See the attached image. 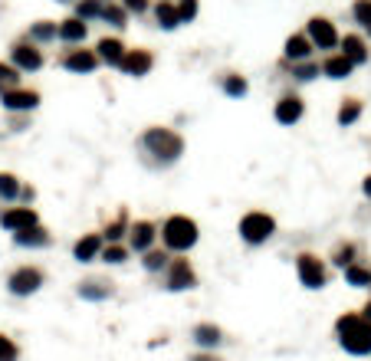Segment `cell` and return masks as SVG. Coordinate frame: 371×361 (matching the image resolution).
<instances>
[{
	"mask_svg": "<svg viewBox=\"0 0 371 361\" xmlns=\"http://www.w3.org/2000/svg\"><path fill=\"white\" fill-rule=\"evenodd\" d=\"M135 151H138V161L145 164L148 171H168V168H174L184 158L187 141L171 125H148L135 138Z\"/></svg>",
	"mask_w": 371,
	"mask_h": 361,
	"instance_id": "6da1fadb",
	"label": "cell"
},
{
	"mask_svg": "<svg viewBox=\"0 0 371 361\" xmlns=\"http://www.w3.org/2000/svg\"><path fill=\"white\" fill-rule=\"evenodd\" d=\"M158 243L171 256H187L200 243V224L187 213H168L158 224Z\"/></svg>",
	"mask_w": 371,
	"mask_h": 361,
	"instance_id": "7a4b0ae2",
	"label": "cell"
},
{
	"mask_svg": "<svg viewBox=\"0 0 371 361\" xmlns=\"http://www.w3.org/2000/svg\"><path fill=\"white\" fill-rule=\"evenodd\" d=\"M276 230H279V224H276V217L266 211H247L240 220H236V234H240V240L247 243V247H266L273 237H276Z\"/></svg>",
	"mask_w": 371,
	"mask_h": 361,
	"instance_id": "3957f363",
	"label": "cell"
},
{
	"mask_svg": "<svg viewBox=\"0 0 371 361\" xmlns=\"http://www.w3.org/2000/svg\"><path fill=\"white\" fill-rule=\"evenodd\" d=\"M3 286H7L13 299H30V296H37L40 289L46 286V270L40 263H20V266H13L7 273Z\"/></svg>",
	"mask_w": 371,
	"mask_h": 361,
	"instance_id": "277c9868",
	"label": "cell"
},
{
	"mask_svg": "<svg viewBox=\"0 0 371 361\" xmlns=\"http://www.w3.org/2000/svg\"><path fill=\"white\" fill-rule=\"evenodd\" d=\"M293 266H296V279L302 289L319 292V289L329 286V263H325V256L312 253V249H302V253H296Z\"/></svg>",
	"mask_w": 371,
	"mask_h": 361,
	"instance_id": "5b68a950",
	"label": "cell"
},
{
	"mask_svg": "<svg viewBox=\"0 0 371 361\" xmlns=\"http://www.w3.org/2000/svg\"><path fill=\"white\" fill-rule=\"evenodd\" d=\"M158 279H161V289H164V292H194V289L200 286V276L187 256H171Z\"/></svg>",
	"mask_w": 371,
	"mask_h": 361,
	"instance_id": "8992f818",
	"label": "cell"
},
{
	"mask_svg": "<svg viewBox=\"0 0 371 361\" xmlns=\"http://www.w3.org/2000/svg\"><path fill=\"white\" fill-rule=\"evenodd\" d=\"M302 33L309 37L312 50L319 53V56L335 53V50H338V39H342V33H338L335 20H332V17H322V13H312L309 20H306V26H302Z\"/></svg>",
	"mask_w": 371,
	"mask_h": 361,
	"instance_id": "52a82bcc",
	"label": "cell"
},
{
	"mask_svg": "<svg viewBox=\"0 0 371 361\" xmlns=\"http://www.w3.org/2000/svg\"><path fill=\"white\" fill-rule=\"evenodd\" d=\"M56 66L69 76H96L102 69V62L92 46H66V50L56 56Z\"/></svg>",
	"mask_w": 371,
	"mask_h": 361,
	"instance_id": "ba28073f",
	"label": "cell"
},
{
	"mask_svg": "<svg viewBox=\"0 0 371 361\" xmlns=\"http://www.w3.org/2000/svg\"><path fill=\"white\" fill-rule=\"evenodd\" d=\"M302 118H306V99L299 96L296 89L279 92L276 102H273V122L283 125V128H296Z\"/></svg>",
	"mask_w": 371,
	"mask_h": 361,
	"instance_id": "9c48e42d",
	"label": "cell"
},
{
	"mask_svg": "<svg viewBox=\"0 0 371 361\" xmlns=\"http://www.w3.org/2000/svg\"><path fill=\"white\" fill-rule=\"evenodd\" d=\"M7 62H13L24 76H37L40 69L46 66V53L20 37V39H13L10 43V50H7Z\"/></svg>",
	"mask_w": 371,
	"mask_h": 361,
	"instance_id": "30bf717a",
	"label": "cell"
},
{
	"mask_svg": "<svg viewBox=\"0 0 371 361\" xmlns=\"http://www.w3.org/2000/svg\"><path fill=\"white\" fill-rule=\"evenodd\" d=\"M43 105V96L40 89H30V86H17V89H7L0 92V109L7 115H33Z\"/></svg>",
	"mask_w": 371,
	"mask_h": 361,
	"instance_id": "8fae6325",
	"label": "cell"
},
{
	"mask_svg": "<svg viewBox=\"0 0 371 361\" xmlns=\"http://www.w3.org/2000/svg\"><path fill=\"white\" fill-rule=\"evenodd\" d=\"M155 62H158V56H155L148 46H128L122 62H119V73H122L125 79H148V76L155 73Z\"/></svg>",
	"mask_w": 371,
	"mask_h": 361,
	"instance_id": "7c38bea8",
	"label": "cell"
},
{
	"mask_svg": "<svg viewBox=\"0 0 371 361\" xmlns=\"http://www.w3.org/2000/svg\"><path fill=\"white\" fill-rule=\"evenodd\" d=\"M335 338H338L342 351H348L352 358H368L371 355V322H365V319H359L352 328H345Z\"/></svg>",
	"mask_w": 371,
	"mask_h": 361,
	"instance_id": "4fadbf2b",
	"label": "cell"
},
{
	"mask_svg": "<svg viewBox=\"0 0 371 361\" xmlns=\"http://www.w3.org/2000/svg\"><path fill=\"white\" fill-rule=\"evenodd\" d=\"M125 247L132 249V256H141V253H148L151 247H158V224H155V220H148V217L132 220V227H128V237H125Z\"/></svg>",
	"mask_w": 371,
	"mask_h": 361,
	"instance_id": "5bb4252c",
	"label": "cell"
},
{
	"mask_svg": "<svg viewBox=\"0 0 371 361\" xmlns=\"http://www.w3.org/2000/svg\"><path fill=\"white\" fill-rule=\"evenodd\" d=\"M115 283H112L109 276H86V279H79L76 283V296L83 302H96V306H102V302L115 299Z\"/></svg>",
	"mask_w": 371,
	"mask_h": 361,
	"instance_id": "9a60e30c",
	"label": "cell"
},
{
	"mask_svg": "<svg viewBox=\"0 0 371 361\" xmlns=\"http://www.w3.org/2000/svg\"><path fill=\"white\" fill-rule=\"evenodd\" d=\"M40 224V213L37 207H26V204H7L3 211H0V230H7V234H20L26 227Z\"/></svg>",
	"mask_w": 371,
	"mask_h": 361,
	"instance_id": "2e32d148",
	"label": "cell"
},
{
	"mask_svg": "<svg viewBox=\"0 0 371 361\" xmlns=\"http://www.w3.org/2000/svg\"><path fill=\"white\" fill-rule=\"evenodd\" d=\"M338 53H342L355 69H361V66H368L371 62V43L365 39V33H342V39H338Z\"/></svg>",
	"mask_w": 371,
	"mask_h": 361,
	"instance_id": "e0dca14e",
	"label": "cell"
},
{
	"mask_svg": "<svg viewBox=\"0 0 371 361\" xmlns=\"http://www.w3.org/2000/svg\"><path fill=\"white\" fill-rule=\"evenodd\" d=\"M92 50H96V56H99V62L105 69H119V62H122L128 43H125L119 33H105V37H99L92 43Z\"/></svg>",
	"mask_w": 371,
	"mask_h": 361,
	"instance_id": "ac0fdd59",
	"label": "cell"
},
{
	"mask_svg": "<svg viewBox=\"0 0 371 361\" xmlns=\"http://www.w3.org/2000/svg\"><path fill=\"white\" fill-rule=\"evenodd\" d=\"M56 43L62 46H86L89 43V24H83L79 17H62L56 20Z\"/></svg>",
	"mask_w": 371,
	"mask_h": 361,
	"instance_id": "d6986e66",
	"label": "cell"
},
{
	"mask_svg": "<svg viewBox=\"0 0 371 361\" xmlns=\"http://www.w3.org/2000/svg\"><path fill=\"white\" fill-rule=\"evenodd\" d=\"M102 247H105L102 234H99V230H89V234H83V237H76V243H73V260L79 263V266H92V263H99Z\"/></svg>",
	"mask_w": 371,
	"mask_h": 361,
	"instance_id": "ffe728a7",
	"label": "cell"
},
{
	"mask_svg": "<svg viewBox=\"0 0 371 361\" xmlns=\"http://www.w3.org/2000/svg\"><path fill=\"white\" fill-rule=\"evenodd\" d=\"M276 69H279V73H286V79H293V86H309V82H316V79L322 76V73H319V60L286 62L283 56H279Z\"/></svg>",
	"mask_w": 371,
	"mask_h": 361,
	"instance_id": "44dd1931",
	"label": "cell"
},
{
	"mask_svg": "<svg viewBox=\"0 0 371 361\" xmlns=\"http://www.w3.org/2000/svg\"><path fill=\"white\" fill-rule=\"evenodd\" d=\"M10 237H13V247H17V249H30V253H37V249H50V247H53L50 227H43V224L26 227V230H20V234H10Z\"/></svg>",
	"mask_w": 371,
	"mask_h": 361,
	"instance_id": "7402d4cb",
	"label": "cell"
},
{
	"mask_svg": "<svg viewBox=\"0 0 371 361\" xmlns=\"http://www.w3.org/2000/svg\"><path fill=\"white\" fill-rule=\"evenodd\" d=\"M223 342H227V335H223L221 325H214V322L191 325V345H194L198 351H217Z\"/></svg>",
	"mask_w": 371,
	"mask_h": 361,
	"instance_id": "603a6c76",
	"label": "cell"
},
{
	"mask_svg": "<svg viewBox=\"0 0 371 361\" xmlns=\"http://www.w3.org/2000/svg\"><path fill=\"white\" fill-rule=\"evenodd\" d=\"M319 73H322V79H329V82H345V79L355 76V66L335 50V53H325L319 60Z\"/></svg>",
	"mask_w": 371,
	"mask_h": 361,
	"instance_id": "cb8c5ba5",
	"label": "cell"
},
{
	"mask_svg": "<svg viewBox=\"0 0 371 361\" xmlns=\"http://www.w3.org/2000/svg\"><path fill=\"white\" fill-rule=\"evenodd\" d=\"M24 39L26 43H33V46H40V50L53 46V43H56V20H50V17L33 20V24L24 30Z\"/></svg>",
	"mask_w": 371,
	"mask_h": 361,
	"instance_id": "d4e9b609",
	"label": "cell"
},
{
	"mask_svg": "<svg viewBox=\"0 0 371 361\" xmlns=\"http://www.w3.org/2000/svg\"><path fill=\"white\" fill-rule=\"evenodd\" d=\"M283 60L286 62H302V60H316V50H312L309 37L302 33V30H296V33H289V37L283 39Z\"/></svg>",
	"mask_w": 371,
	"mask_h": 361,
	"instance_id": "484cf974",
	"label": "cell"
},
{
	"mask_svg": "<svg viewBox=\"0 0 371 361\" xmlns=\"http://www.w3.org/2000/svg\"><path fill=\"white\" fill-rule=\"evenodd\" d=\"M217 89H221L227 99L240 102V99H247L250 96V79L243 73H236V69H227V73L217 76Z\"/></svg>",
	"mask_w": 371,
	"mask_h": 361,
	"instance_id": "4316f807",
	"label": "cell"
},
{
	"mask_svg": "<svg viewBox=\"0 0 371 361\" xmlns=\"http://www.w3.org/2000/svg\"><path fill=\"white\" fill-rule=\"evenodd\" d=\"M151 20L158 26L161 33H174V30H181V20H178V7H174V0H155L151 3Z\"/></svg>",
	"mask_w": 371,
	"mask_h": 361,
	"instance_id": "83f0119b",
	"label": "cell"
},
{
	"mask_svg": "<svg viewBox=\"0 0 371 361\" xmlns=\"http://www.w3.org/2000/svg\"><path fill=\"white\" fill-rule=\"evenodd\" d=\"M361 115H365V102L359 96H345L338 102V109H335V125L338 128H352V125L361 122Z\"/></svg>",
	"mask_w": 371,
	"mask_h": 361,
	"instance_id": "f1b7e54d",
	"label": "cell"
},
{
	"mask_svg": "<svg viewBox=\"0 0 371 361\" xmlns=\"http://www.w3.org/2000/svg\"><path fill=\"white\" fill-rule=\"evenodd\" d=\"M99 24H105V26L112 30V33H119V37H122L125 30H128V24H132V17H128V10H125L119 0H105Z\"/></svg>",
	"mask_w": 371,
	"mask_h": 361,
	"instance_id": "f546056e",
	"label": "cell"
},
{
	"mask_svg": "<svg viewBox=\"0 0 371 361\" xmlns=\"http://www.w3.org/2000/svg\"><path fill=\"white\" fill-rule=\"evenodd\" d=\"M128 227H132V217H128V211L125 207H119V213L112 217V220H105V227H102L99 234L105 243H125V237H128Z\"/></svg>",
	"mask_w": 371,
	"mask_h": 361,
	"instance_id": "4dcf8cb0",
	"label": "cell"
},
{
	"mask_svg": "<svg viewBox=\"0 0 371 361\" xmlns=\"http://www.w3.org/2000/svg\"><path fill=\"white\" fill-rule=\"evenodd\" d=\"M355 260H359V243L355 240H338L332 247V253L325 256V263L335 266V270H345L348 263H355Z\"/></svg>",
	"mask_w": 371,
	"mask_h": 361,
	"instance_id": "1f68e13d",
	"label": "cell"
},
{
	"mask_svg": "<svg viewBox=\"0 0 371 361\" xmlns=\"http://www.w3.org/2000/svg\"><path fill=\"white\" fill-rule=\"evenodd\" d=\"M168 260H171V253H168V249L161 247H151L148 253H141V256H138V263H141V270H145V273L148 276H161L164 273V266H168Z\"/></svg>",
	"mask_w": 371,
	"mask_h": 361,
	"instance_id": "d6a6232c",
	"label": "cell"
},
{
	"mask_svg": "<svg viewBox=\"0 0 371 361\" xmlns=\"http://www.w3.org/2000/svg\"><path fill=\"white\" fill-rule=\"evenodd\" d=\"M342 276H345V283L352 289H371V266L368 263H361V260L348 263L345 270H342Z\"/></svg>",
	"mask_w": 371,
	"mask_h": 361,
	"instance_id": "836d02e7",
	"label": "cell"
},
{
	"mask_svg": "<svg viewBox=\"0 0 371 361\" xmlns=\"http://www.w3.org/2000/svg\"><path fill=\"white\" fill-rule=\"evenodd\" d=\"M20 187H24V177L13 175V171H0V204H17L20 197Z\"/></svg>",
	"mask_w": 371,
	"mask_h": 361,
	"instance_id": "e575fe53",
	"label": "cell"
},
{
	"mask_svg": "<svg viewBox=\"0 0 371 361\" xmlns=\"http://www.w3.org/2000/svg\"><path fill=\"white\" fill-rule=\"evenodd\" d=\"M69 7H73V17H79L83 24H99L105 0H73Z\"/></svg>",
	"mask_w": 371,
	"mask_h": 361,
	"instance_id": "d590c367",
	"label": "cell"
},
{
	"mask_svg": "<svg viewBox=\"0 0 371 361\" xmlns=\"http://www.w3.org/2000/svg\"><path fill=\"white\" fill-rule=\"evenodd\" d=\"M128 260H132V249L125 243H105L99 253V263H105V266H125Z\"/></svg>",
	"mask_w": 371,
	"mask_h": 361,
	"instance_id": "8d00e7d4",
	"label": "cell"
},
{
	"mask_svg": "<svg viewBox=\"0 0 371 361\" xmlns=\"http://www.w3.org/2000/svg\"><path fill=\"white\" fill-rule=\"evenodd\" d=\"M24 86V73L13 66V62L0 60V92H7V89H17Z\"/></svg>",
	"mask_w": 371,
	"mask_h": 361,
	"instance_id": "74e56055",
	"label": "cell"
},
{
	"mask_svg": "<svg viewBox=\"0 0 371 361\" xmlns=\"http://www.w3.org/2000/svg\"><path fill=\"white\" fill-rule=\"evenodd\" d=\"M174 7H178V20H181V26H191L200 17V0H174Z\"/></svg>",
	"mask_w": 371,
	"mask_h": 361,
	"instance_id": "f35d334b",
	"label": "cell"
},
{
	"mask_svg": "<svg viewBox=\"0 0 371 361\" xmlns=\"http://www.w3.org/2000/svg\"><path fill=\"white\" fill-rule=\"evenodd\" d=\"M352 20H355L361 30H368L371 26V0H352Z\"/></svg>",
	"mask_w": 371,
	"mask_h": 361,
	"instance_id": "ab89813d",
	"label": "cell"
},
{
	"mask_svg": "<svg viewBox=\"0 0 371 361\" xmlns=\"http://www.w3.org/2000/svg\"><path fill=\"white\" fill-rule=\"evenodd\" d=\"M0 361H20V345H17V338L3 335V332H0Z\"/></svg>",
	"mask_w": 371,
	"mask_h": 361,
	"instance_id": "60d3db41",
	"label": "cell"
},
{
	"mask_svg": "<svg viewBox=\"0 0 371 361\" xmlns=\"http://www.w3.org/2000/svg\"><path fill=\"white\" fill-rule=\"evenodd\" d=\"M119 3L128 10V17H135V20H138V17H148L155 0H119Z\"/></svg>",
	"mask_w": 371,
	"mask_h": 361,
	"instance_id": "b9f144b4",
	"label": "cell"
},
{
	"mask_svg": "<svg viewBox=\"0 0 371 361\" xmlns=\"http://www.w3.org/2000/svg\"><path fill=\"white\" fill-rule=\"evenodd\" d=\"M17 204H26V207H33V204H37V187H33V184H26V181H24V187H20V197H17Z\"/></svg>",
	"mask_w": 371,
	"mask_h": 361,
	"instance_id": "7bdbcfd3",
	"label": "cell"
},
{
	"mask_svg": "<svg viewBox=\"0 0 371 361\" xmlns=\"http://www.w3.org/2000/svg\"><path fill=\"white\" fill-rule=\"evenodd\" d=\"M26 128H30V115H10V132L20 135V132H26Z\"/></svg>",
	"mask_w": 371,
	"mask_h": 361,
	"instance_id": "ee69618b",
	"label": "cell"
},
{
	"mask_svg": "<svg viewBox=\"0 0 371 361\" xmlns=\"http://www.w3.org/2000/svg\"><path fill=\"white\" fill-rule=\"evenodd\" d=\"M187 361H223V358L217 355V351H194Z\"/></svg>",
	"mask_w": 371,
	"mask_h": 361,
	"instance_id": "f6af8a7d",
	"label": "cell"
},
{
	"mask_svg": "<svg viewBox=\"0 0 371 361\" xmlns=\"http://www.w3.org/2000/svg\"><path fill=\"white\" fill-rule=\"evenodd\" d=\"M361 194L371 200V175H365V181H361Z\"/></svg>",
	"mask_w": 371,
	"mask_h": 361,
	"instance_id": "bcb514c9",
	"label": "cell"
},
{
	"mask_svg": "<svg viewBox=\"0 0 371 361\" xmlns=\"http://www.w3.org/2000/svg\"><path fill=\"white\" fill-rule=\"evenodd\" d=\"M365 39H368V43H371V26H368V30H365Z\"/></svg>",
	"mask_w": 371,
	"mask_h": 361,
	"instance_id": "7dc6e473",
	"label": "cell"
},
{
	"mask_svg": "<svg viewBox=\"0 0 371 361\" xmlns=\"http://www.w3.org/2000/svg\"><path fill=\"white\" fill-rule=\"evenodd\" d=\"M53 3H73V0H53Z\"/></svg>",
	"mask_w": 371,
	"mask_h": 361,
	"instance_id": "c3c4849f",
	"label": "cell"
}]
</instances>
